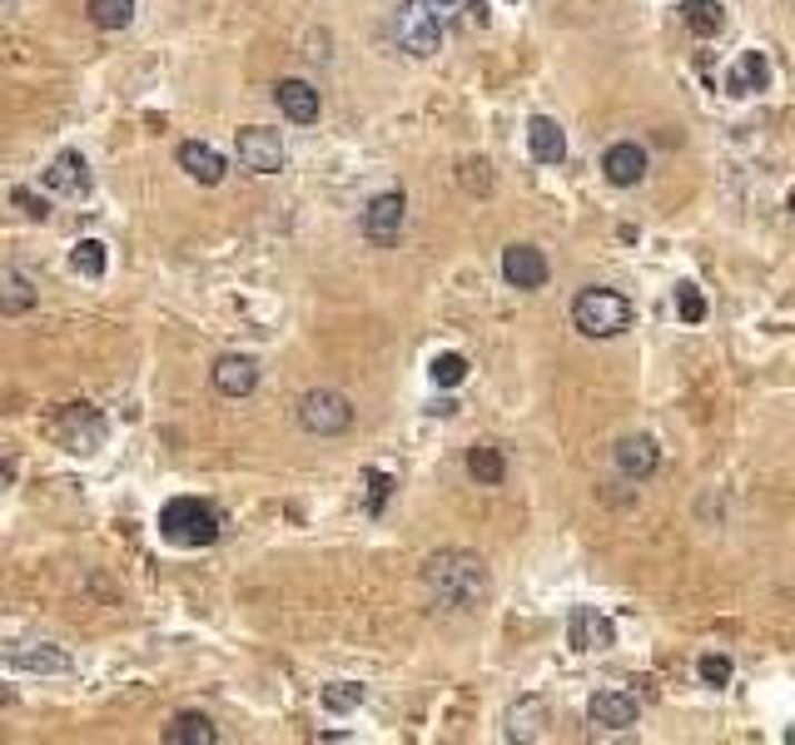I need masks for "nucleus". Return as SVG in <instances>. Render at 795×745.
Returning a JSON list of instances; mask_svg holds the SVG:
<instances>
[{"label":"nucleus","mask_w":795,"mask_h":745,"mask_svg":"<svg viewBox=\"0 0 795 745\" xmlns=\"http://www.w3.org/2000/svg\"><path fill=\"white\" fill-rule=\"evenodd\" d=\"M179 169H185L195 185H219L225 179V155H219L215 145H205V140H185L179 145Z\"/></svg>","instance_id":"obj_19"},{"label":"nucleus","mask_w":795,"mask_h":745,"mask_svg":"<svg viewBox=\"0 0 795 745\" xmlns=\"http://www.w3.org/2000/svg\"><path fill=\"white\" fill-rule=\"evenodd\" d=\"M468 473H473V483L497 487V483L507 477V457H503V447H497V443H477V447H468Z\"/></svg>","instance_id":"obj_24"},{"label":"nucleus","mask_w":795,"mask_h":745,"mask_svg":"<svg viewBox=\"0 0 795 745\" xmlns=\"http://www.w3.org/2000/svg\"><path fill=\"white\" fill-rule=\"evenodd\" d=\"M299 423L314 438H344V433L354 428V403L334 388H309L299 398Z\"/></svg>","instance_id":"obj_5"},{"label":"nucleus","mask_w":795,"mask_h":745,"mask_svg":"<svg viewBox=\"0 0 795 745\" xmlns=\"http://www.w3.org/2000/svg\"><path fill=\"white\" fill-rule=\"evenodd\" d=\"M572 324H577V334L602 344V338H617L632 328V304L617 289H582L572 298Z\"/></svg>","instance_id":"obj_3"},{"label":"nucleus","mask_w":795,"mask_h":745,"mask_svg":"<svg viewBox=\"0 0 795 745\" xmlns=\"http://www.w3.org/2000/svg\"><path fill=\"white\" fill-rule=\"evenodd\" d=\"M209 378H215V388L225 393V398H249V393L259 388V364H254L249 354H225Z\"/></svg>","instance_id":"obj_18"},{"label":"nucleus","mask_w":795,"mask_h":745,"mask_svg":"<svg viewBox=\"0 0 795 745\" xmlns=\"http://www.w3.org/2000/svg\"><path fill=\"white\" fill-rule=\"evenodd\" d=\"M274 105L284 110L289 125H314L318 110H324V100H318V90L309 80H279L274 85Z\"/></svg>","instance_id":"obj_16"},{"label":"nucleus","mask_w":795,"mask_h":745,"mask_svg":"<svg viewBox=\"0 0 795 745\" xmlns=\"http://www.w3.org/2000/svg\"><path fill=\"white\" fill-rule=\"evenodd\" d=\"M10 477H16V467H6V463H0V483H10Z\"/></svg>","instance_id":"obj_36"},{"label":"nucleus","mask_w":795,"mask_h":745,"mask_svg":"<svg viewBox=\"0 0 795 745\" xmlns=\"http://www.w3.org/2000/svg\"><path fill=\"white\" fill-rule=\"evenodd\" d=\"M602 175H607V185H617V189L642 185V179H646V149L632 145V140L612 145L607 155H602Z\"/></svg>","instance_id":"obj_17"},{"label":"nucleus","mask_w":795,"mask_h":745,"mask_svg":"<svg viewBox=\"0 0 795 745\" xmlns=\"http://www.w3.org/2000/svg\"><path fill=\"white\" fill-rule=\"evenodd\" d=\"M428 378L438 383V388H458V383L468 378V358L463 354H438L433 358V368H428Z\"/></svg>","instance_id":"obj_29"},{"label":"nucleus","mask_w":795,"mask_h":745,"mask_svg":"<svg viewBox=\"0 0 795 745\" xmlns=\"http://www.w3.org/2000/svg\"><path fill=\"white\" fill-rule=\"evenodd\" d=\"M458 179L473 189V195H487V185H493V175H487V165H483V159H468V165L458 169Z\"/></svg>","instance_id":"obj_33"},{"label":"nucleus","mask_w":795,"mask_h":745,"mask_svg":"<svg viewBox=\"0 0 795 745\" xmlns=\"http://www.w3.org/2000/svg\"><path fill=\"white\" fill-rule=\"evenodd\" d=\"M428 6H433V10H453V6H458V0H428Z\"/></svg>","instance_id":"obj_35"},{"label":"nucleus","mask_w":795,"mask_h":745,"mask_svg":"<svg viewBox=\"0 0 795 745\" xmlns=\"http://www.w3.org/2000/svg\"><path fill=\"white\" fill-rule=\"evenodd\" d=\"M159 537L169 547H215L225 537V513L205 497H169L159 507Z\"/></svg>","instance_id":"obj_2"},{"label":"nucleus","mask_w":795,"mask_h":745,"mask_svg":"<svg viewBox=\"0 0 795 745\" xmlns=\"http://www.w3.org/2000/svg\"><path fill=\"white\" fill-rule=\"evenodd\" d=\"M403 215H408V199L398 195V189H388V195H378V199H368V209H364V234L374 244H394L398 239V229H403Z\"/></svg>","instance_id":"obj_10"},{"label":"nucleus","mask_w":795,"mask_h":745,"mask_svg":"<svg viewBox=\"0 0 795 745\" xmlns=\"http://www.w3.org/2000/svg\"><path fill=\"white\" fill-rule=\"evenodd\" d=\"M612 463H617L622 477H652L656 467H662V447H656V438H646V433H632V438H622L617 447H612Z\"/></svg>","instance_id":"obj_12"},{"label":"nucleus","mask_w":795,"mask_h":745,"mask_svg":"<svg viewBox=\"0 0 795 745\" xmlns=\"http://www.w3.org/2000/svg\"><path fill=\"white\" fill-rule=\"evenodd\" d=\"M165 741L169 745H215L219 726L205 716V711H179V716L165 726Z\"/></svg>","instance_id":"obj_22"},{"label":"nucleus","mask_w":795,"mask_h":745,"mask_svg":"<svg viewBox=\"0 0 795 745\" xmlns=\"http://www.w3.org/2000/svg\"><path fill=\"white\" fill-rule=\"evenodd\" d=\"M503 731H507V741H517V745L543 741V731H547V701H543V696H523V701H513V706H507Z\"/></svg>","instance_id":"obj_15"},{"label":"nucleus","mask_w":795,"mask_h":745,"mask_svg":"<svg viewBox=\"0 0 795 745\" xmlns=\"http://www.w3.org/2000/svg\"><path fill=\"white\" fill-rule=\"evenodd\" d=\"M676 314H682V324H706V314H712L706 294L696 289V284H682V289H676Z\"/></svg>","instance_id":"obj_30"},{"label":"nucleus","mask_w":795,"mask_h":745,"mask_svg":"<svg viewBox=\"0 0 795 745\" xmlns=\"http://www.w3.org/2000/svg\"><path fill=\"white\" fill-rule=\"evenodd\" d=\"M587 716L597 731H632L636 721H642V706H636V696H627V691H597Z\"/></svg>","instance_id":"obj_11"},{"label":"nucleus","mask_w":795,"mask_h":745,"mask_svg":"<svg viewBox=\"0 0 795 745\" xmlns=\"http://www.w3.org/2000/svg\"><path fill=\"white\" fill-rule=\"evenodd\" d=\"M36 304H40V289L26 279V274H20V269H0V314L20 318V314H30Z\"/></svg>","instance_id":"obj_23"},{"label":"nucleus","mask_w":795,"mask_h":745,"mask_svg":"<svg viewBox=\"0 0 795 745\" xmlns=\"http://www.w3.org/2000/svg\"><path fill=\"white\" fill-rule=\"evenodd\" d=\"M235 155H239V165L249 169V175H279L284 159H289V149H284L279 130H264V125H244L239 140H235Z\"/></svg>","instance_id":"obj_7"},{"label":"nucleus","mask_w":795,"mask_h":745,"mask_svg":"<svg viewBox=\"0 0 795 745\" xmlns=\"http://www.w3.org/2000/svg\"><path fill=\"white\" fill-rule=\"evenodd\" d=\"M771 85V60L761 50H741L736 66L726 70V90L731 95H761Z\"/></svg>","instance_id":"obj_20"},{"label":"nucleus","mask_w":795,"mask_h":745,"mask_svg":"<svg viewBox=\"0 0 795 745\" xmlns=\"http://www.w3.org/2000/svg\"><path fill=\"white\" fill-rule=\"evenodd\" d=\"M682 20H686V30H692V36L712 40V36H721V26H726V10H721V0H686Z\"/></svg>","instance_id":"obj_25"},{"label":"nucleus","mask_w":795,"mask_h":745,"mask_svg":"<svg viewBox=\"0 0 795 745\" xmlns=\"http://www.w3.org/2000/svg\"><path fill=\"white\" fill-rule=\"evenodd\" d=\"M6 6H10V0H0V10H6Z\"/></svg>","instance_id":"obj_38"},{"label":"nucleus","mask_w":795,"mask_h":745,"mask_svg":"<svg viewBox=\"0 0 795 745\" xmlns=\"http://www.w3.org/2000/svg\"><path fill=\"white\" fill-rule=\"evenodd\" d=\"M612 642H617V626H612L602 612H592V606L572 612V622H567V646L572 652H607Z\"/></svg>","instance_id":"obj_13"},{"label":"nucleus","mask_w":795,"mask_h":745,"mask_svg":"<svg viewBox=\"0 0 795 745\" xmlns=\"http://www.w3.org/2000/svg\"><path fill=\"white\" fill-rule=\"evenodd\" d=\"M50 433H56L76 457H90L105 447V438H110V423H105V413L95 408V403H70V408L56 413Z\"/></svg>","instance_id":"obj_4"},{"label":"nucleus","mask_w":795,"mask_h":745,"mask_svg":"<svg viewBox=\"0 0 795 745\" xmlns=\"http://www.w3.org/2000/svg\"><path fill=\"white\" fill-rule=\"evenodd\" d=\"M70 269H76L80 279H100V274L110 269V254H105L100 239H80L76 249H70Z\"/></svg>","instance_id":"obj_27"},{"label":"nucleus","mask_w":795,"mask_h":745,"mask_svg":"<svg viewBox=\"0 0 795 745\" xmlns=\"http://www.w3.org/2000/svg\"><path fill=\"white\" fill-rule=\"evenodd\" d=\"M85 16L100 30H125L135 20V0H85Z\"/></svg>","instance_id":"obj_26"},{"label":"nucleus","mask_w":795,"mask_h":745,"mask_svg":"<svg viewBox=\"0 0 795 745\" xmlns=\"http://www.w3.org/2000/svg\"><path fill=\"white\" fill-rule=\"evenodd\" d=\"M388 497H394V477L388 473H368V513H384L388 507Z\"/></svg>","instance_id":"obj_32"},{"label":"nucleus","mask_w":795,"mask_h":745,"mask_svg":"<svg viewBox=\"0 0 795 745\" xmlns=\"http://www.w3.org/2000/svg\"><path fill=\"white\" fill-rule=\"evenodd\" d=\"M547 259H543V249H533V244H507L503 249V279L513 284V289H543L547 284Z\"/></svg>","instance_id":"obj_9"},{"label":"nucleus","mask_w":795,"mask_h":745,"mask_svg":"<svg viewBox=\"0 0 795 745\" xmlns=\"http://www.w3.org/2000/svg\"><path fill=\"white\" fill-rule=\"evenodd\" d=\"M40 185H46L50 195L85 199V195H90V165H85L80 149H60V155L50 159V169L40 175Z\"/></svg>","instance_id":"obj_8"},{"label":"nucleus","mask_w":795,"mask_h":745,"mask_svg":"<svg viewBox=\"0 0 795 745\" xmlns=\"http://www.w3.org/2000/svg\"><path fill=\"white\" fill-rule=\"evenodd\" d=\"M394 36H398V46L418 60H428L443 50V26H438L428 0H403L398 16H394Z\"/></svg>","instance_id":"obj_6"},{"label":"nucleus","mask_w":795,"mask_h":745,"mask_svg":"<svg viewBox=\"0 0 795 745\" xmlns=\"http://www.w3.org/2000/svg\"><path fill=\"white\" fill-rule=\"evenodd\" d=\"M10 205H16V209H26V219H36V224H46V219H50V205L36 195V189H26V185H16V189H10Z\"/></svg>","instance_id":"obj_31"},{"label":"nucleus","mask_w":795,"mask_h":745,"mask_svg":"<svg viewBox=\"0 0 795 745\" xmlns=\"http://www.w3.org/2000/svg\"><path fill=\"white\" fill-rule=\"evenodd\" d=\"M368 691L358 686V681H334V686H324V711L328 716H354L358 706H364Z\"/></svg>","instance_id":"obj_28"},{"label":"nucleus","mask_w":795,"mask_h":745,"mask_svg":"<svg viewBox=\"0 0 795 745\" xmlns=\"http://www.w3.org/2000/svg\"><path fill=\"white\" fill-rule=\"evenodd\" d=\"M696 670H702L706 686H726V681H731V662H726V656H702V666H696Z\"/></svg>","instance_id":"obj_34"},{"label":"nucleus","mask_w":795,"mask_h":745,"mask_svg":"<svg viewBox=\"0 0 795 745\" xmlns=\"http://www.w3.org/2000/svg\"><path fill=\"white\" fill-rule=\"evenodd\" d=\"M16 670H30V676H70L76 670V662H70V652L66 646H46V642H36V646H16V652L6 656Z\"/></svg>","instance_id":"obj_14"},{"label":"nucleus","mask_w":795,"mask_h":745,"mask_svg":"<svg viewBox=\"0 0 795 745\" xmlns=\"http://www.w3.org/2000/svg\"><path fill=\"white\" fill-rule=\"evenodd\" d=\"M527 149H533L537 165H562V159H567V135H562L557 120L537 115V120L527 125Z\"/></svg>","instance_id":"obj_21"},{"label":"nucleus","mask_w":795,"mask_h":745,"mask_svg":"<svg viewBox=\"0 0 795 745\" xmlns=\"http://www.w3.org/2000/svg\"><path fill=\"white\" fill-rule=\"evenodd\" d=\"M786 741H791V745H795V731H786Z\"/></svg>","instance_id":"obj_37"},{"label":"nucleus","mask_w":795,"mask_h":745,"mask_svg":"<svg viewBox=\"0 0 795 745\" xmlns=\"http://www.w3.org/2000/svg\"><path fill=\"white\" fill-rule=\"evenodd\" d=\"M791 209H795V195H791Z\"/></svg>","instance_id":"obj_39"},{"label":"nucleus","mask_w":795,"mask_h":745,"mask_svg":"<svg viewBox=\"0 0 795 745\" xmlns=\"http://www.w3.org/2000/svg\"><path fill=\"white\" fill-rule=\"evenodd\" d=\"M423 587L448 612H477L487 602V562L468 547H443L423 562Z\"/></svg>","instance_id":"obj_1"}]
</instances>
